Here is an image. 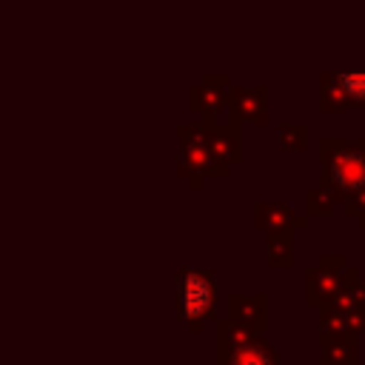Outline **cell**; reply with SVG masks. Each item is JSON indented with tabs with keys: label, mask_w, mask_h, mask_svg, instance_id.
Masks as SVG:
<instances>
[{
	"label": "cell",
	"mask_w": 365,
	"mask_h": 365,
	"mask_svg": "<svg viewBox=\"0 0 365 365\" xmlns=\"http://www.w3.org/2000/svg\"><path fill=\"white\" fill-rule=\"evenodd\" d=\"M325 185L345 202L348 197L365 191V140L325 137L319 143Z\"/></svg>",
	"instance_id": "6da1fadb"
},
{
	"label": "cell",
	"mask_w": 365,
	"mask_h": 365,
	"mask_svg": "<svg viewBox=\"0 0 365 365\" xmlns=\"http://www.w3.org/2000/svg\"><path fill=\"white\" fill-rule=\"evenodd\" d=\"M217 365H279V354L262 334H251L225 317L217 322Z\"/></svg>",
	"instance_id": "7a4b0ae2"
},
{
	"label": "cell",
	"mask_w": 365,
	"mask_h": 365,
	"mask_svg": "<svg viewBox=\"0 0 365 365\" xmlns=\"http://www.w3.org/2000/svg\"><path fill=\"white\" fill-rule=\"evenodd\" d=\"M214 277L211 271L200 268H180L177 271V314L188 325L191 334L205 328V319L214 314Z\"/></svg>",
	"instance_id": "3957f363"
},
{
	"label": "cell",
	"mask_w": 365,
	"mask_h": 365,
	"mask_svg": "<svg viewBox=\"0 0 365 365\" xmlns=\"http://www.w3.org/2000/svg\"><path fill=\"white\" fill-rule=\"evenodd\" d=\"M180 148H177V171L191 182V188H200L205 177H211V157L205 151L202 125H177Z\"/></svg>",
	"instance_id": "277c9868"
},
{
	"label": "cell",
	"mask_w": 365,
	"mask_h": 365,
	"mask_svg": "<svg viewBox=\"0 0 365 365\" xmlns=\"http://www.w3.org/2000/svg\"><path fill=\"white\" fill-rule=\"evenodd\" d=\"M351 265L342 254H328L319 259V265L308 268V277H305V294H308V305L311 308H325L334 294L339 291V285L345 282Z\"/></svg>",
	"instance_id": "5b68a950"
},
{
	"label": "cell",
	"mask_w": 365,
	"mask_h": 365,
	"mask_svg": "<svg viewBox=\"0 0 365 365\" xmlns=\"http://www.w3.org/2000/svg\"><path fill=\"white\" fill-rule=\"evenodd\" d=\"M205 151L211 157V177H225L234 163H240V128L237 123H202Z\"/></svg>",
	"instance_id": "8992f818"
},
{
	"label": "cell",
	"mask_w": 365,
	"mask_h": 365,
	"mask_svg": "<svg viewBox=\"0 0 365 365\" xmlns=\"http://www.w3.org/2000/svg\"><path fill=\"white\" fill-rule=\"evenodd\" d=\"M228 91H231L228 74H205L202 83L188 91V108L202 114L205 123H217V114L228 108Z\"/></svg>",
	"instance_id": "52a82bcc"
},
{
	"label": "cell",
	"mask_w": 365,
	"mask_h": 365,
	"mask_svg": "<svg viewBox=\"0 0 365 365\" xmlns=\"http://www.w3.org/2000/svg\"><path fill=\"white\" fill-rule=\"evenodd\" d=\"M228 111H231L234 123L248 120V123L262 125L265 114H268V88L265 86H254V88L231 86V91H228Z\"/></svg>",
	"instance_id": "ba28073f"
},
{
	"label": "cell",
	"mask_w": 365,
	"mask_h": 365,
	"mask_svg": "<svg viewBox=\"0 0 365 365\" xmlns=\"http://www.w3.org/2000/svg\"><path fill=\"white\" fill-rule=\"evenodd\" d=\"M365 331V311H345V308H334L325 305L319 311V334L325 339L331 336H359Z\"/></svg>",
	"instance_id": "9c48e42d"
},
{
	"label": "cell",
	"mask_w": 365,
	"mask_h": 365,
	"mask_svg": "<svg viewBox=\"0 0 365 365\" xmlns=\"http://www.w3.org/2000/svg\"><path fill=\"white\" fill-rule=\"evenodd\" d=\"M228 319L251 334H262L265 331V294H254V297L231 294Z\"/></svg>",
	"instance_id": "30bf717a"
},
{
	"label": "cell",
	"mask_w": 365,
	"mask_h": 365,
	"mask_svg": "<svg viewBox=\"0 0 365 365\" xmlns=\"http://www.w3.org/2000/svg\"><path fill=\"white\" fill-rule=\"evenodd\" d=\"M254 222L257 228L271 231H299L305 228V217H297L294 208L282 205V202H259L254 211Z\"/></svg>",
	"instance_id": "8fae6325"
},
{
	"label": "cell",
	"mask_w": 365,
	"mask_h": 365,
	"mask_svg": "<svg viewBox=\"0 0 365 365\" xmlns=\"http://www.w3.org/2000/svg\"><path fill=\"white\" fill-rule=\"evenodd\" d=\"M334 308H345V311H365V282L359 279L356 268L348 271L345 282L339 285V291L334 294V299L328 302Z\"/></svg>",
	"instance_id": "7c38bea8"
},
{
	"label": "cell",
	"mask_w": 365,
	"mask_h": 365,
	"mask_svg": "<svg viewBox=\"0 0 365 365\" xmlns=\"http://www.w3.org/2000/svg\"><path fill=\"white\" fill-rule=\"evenodd\" d=\"M322 365H359L356 342L348 336H331L322 342Z\"/></svg>",
	"instance_id": "4fadbf2b"
},
{
	"label": "cell",
	"mask_w": 365,
	"mask_h": 365,
	"mask_svg": "<svg viewBox=\"0 0 365 365\" xmlns=\"http://www.w3.org/2000/svg\"><path fill=\"white\" fill-rule=\"evenodd\" d=\"M291 240H294V231H271L268 234V265L271 268H288L294 262Z\"/></svg>",
	"instance_id": "5bb4252c"
},
{
	"label": "cell",
	"mask_w": 365,
	"mask_h": 365,
	"mask_svg": "<svg viewBox=\"0 0 365 365\" xmlns=\"http://www.w3.org/2000/svg\"><path fill=\"white\" fill-rule=\"evenodd\" d=\"M336 86L348 103V108L365 106V71H336Z\"/></svg>",
	"instance_id": "9a60e30c"
},
{
	"label": "cell",
	"mask_w": 365,
	"mask_h": 365,
	"mask_svg": "<svg viewBox=\"0 0 365 365\" xmlns=\"http://www.w3.org/2000/svg\"><path fill=\"white\" fill-rule=\"evenodd\" d=\"M336 202H339V197H336L328 185L311 188V191L305 194V214H308V217H317V214L328 217V214L334 211V205H336Z\"/></svg>",
	"instance_id": "2e32d148"
},
{
	"label": "cell",
	"mask_w": 365,
	"mask_h": 365,
	"mask_svg": "<svg viewBox=\"0 0 365 365\" xmlns=\"http://www.w3.org/2000/svg\"><path fill=\"white\" fill-rule=\"evenodd\" d=\"M319 108L322 111H345L348 108L334 74H322L319 77Z\"/></svg>",
	"instance_id": "e0dca14e"
},
{
	"label": "cell",
	"mask_w": 365,
	"mask_h": 365,
	"mask_svg": "<svg viewBox=\"0 0 365 365\" xmlns=\"http://www.w3.org/2000/svg\"><path fill=\"white\" fill-rule=\"evenodd\" d=\"M308 145V128L302 123H282L279 125V148L282 151H302Z\"/></svg>",
	"instance_id": "ac0fdd59"
},
{
	"label": "cell",
	"mask_w": 365,
	"mask_h": 365,
	"mask_svg": "<svg viewBox=\"0 0 365 365\" xmlns=\"http://www.w3.org/2000/svg\"><path fill=\"white\" fill-rule=\"evenodd\" d=\"M345 214L354 217L359 222V228H365V191H359V194L345 200Z\"/></svg>",
	"instance_id": "d6986e66"
}]
</instances>
